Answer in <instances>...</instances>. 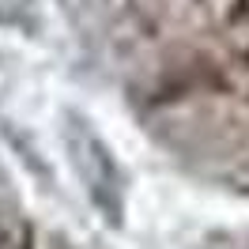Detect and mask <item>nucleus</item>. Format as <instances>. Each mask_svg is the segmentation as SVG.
Masks as SVG:
<instances>
[{"label": "nucleus", "mask_w": 249, "mask_h": 249, "mask_svg": "<svg viewBox=\"0 0 249 249\" xmlns=\"http://www.w3.org/2000/svg\"><path fill=\"white\" fill-rule=\"evenodd\" d=\"M64 151L72 159L79 185L87 193V200L98 208V215L106 219L109 227H121L124 215V174L117 166V159L109 151V143L91 128L87 117L68 113L64 117Z\"/></svg>", "instance_id": "f257e3e1"}, {"label": "nucleus", "mask_w": 249, "mask_h": 249, "mask_svg": "<svg viewBox=\"0 0 249 249\" xmlns=\"http://www.w3.org/2000/svg\"><path fill=\"white\" fill-rule=\"evenodd\" d=\"M0 27L23 34V38H34L42 31V12L34 0H0Z\"/></svg>", "instance_id": "f03ea898"}, {"label": "nucleus", "mask_w": 249, "mask_h": 249, "mask_svg": "<svg viewBox=\"0 0 249 249\" xmlns=\"http://www.w3.org/2000/svg\"><path fill=\"white\" fill-rule=\"evenodd\" d=\"M0 249H23V227L8 212H0Z\"/></svg>", "instance_id": "7ed1b4c3"}]
</instances>
